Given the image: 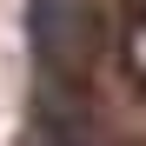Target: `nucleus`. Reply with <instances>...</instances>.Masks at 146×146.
<instances>
[{"instance_id": "f257e3e1", "label": "nucleus", "mask_w": 146, "mask_h": 146, "mask_svg": "<svg viewBox=\"0 0 146 146\" xmlns=\"http://www.w3.org/2000/svg\"><path fill=\"white\" fill-rule=\"evenodd\" d=\"M27 40L46 86H80L100 53V20L80 0H27Z\"/></svg>"}]
</instances>
